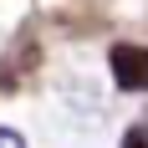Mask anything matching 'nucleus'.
I'll use <instances>...</instances> for the list:
<instances>
[{
  "mask_svg": "<svg viewBox=\"0 0 148 148\" xmlns=\"http://www.w3.org/2000/svg\"><path fill=\"white\" fill-rule=\"evenodd\" d=\"M107 66H112V82H118L123 92H148V46L118 41L107 51Z\"/></svg>",
  "mask_w": 148,
  "mask_h": 148,
  "instance_id": "1",
  "label": "nucleus"
},
{
  "mask_svg": "<svg viewBox=\"0 0 148 148\" xmlns=\"http://www.w3.org/2000/svg\"><path fill=\"white\" fill-rule=\"evenodd\" d=\"M123 148H148V133L143 128H128V133H123Z\"/></svg>",
  "mask_w": 148,
  "mask_h": 148,
  "instance_id": "2",
  "label": "nucleus"
},
{
  "mask_svg": "<svg viewBox=\"0 0 148 148\" xmlns=\"http://www.w3.org/2000/svg\"><path fill=\"white\" fill-rule=\"evenodd\" d=\"M0 148H26V138L15 133V128H0Z\"/></svg>",
  "mask_w": 148,
  "mask_h": 148,
  "instance_id": "3",
  "label": "nucleus"
}]
</instances>
